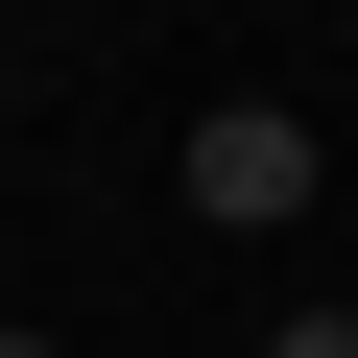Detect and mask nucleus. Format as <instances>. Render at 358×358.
<instances>
[{"label":"nucleus","mask_w":358,"mask_h":358,"mask_svg":"<svg viewBox=\"0 0 358 358\" xmlns=\"http://www.w3.org/2000/svg\"><path fill=\"white\" fill-rule=\"evenodd\" d=\"M192 215H215V239H287V215H334V143H310L287 96H192Z\"/></svg>","instance_id":"f257e3e1"},{"label":"nucleus","mask_w":358,"mask_h":358,"mask_svg":"<svg viewBox=\"0 0 358 358\" xmlns=\"http://www.w3.org/2000/svg\"><path fill=\"white\" fill-rule=\"evenodd\" d=\"M263 358H358V310H287V334H263Z\"/></svg>","instance_id":"f03ea898"},{"label":"nucleus","mask_w":358,"mask_h":358,"mask_svg":"<svg viewBox=\"0 0 358 358\" xmlns=\"http://www.w3.org/2000/svg\"><path fill=\"white\" fill-rule=\"evenodd\" d=\"M0 358H72V334H24V310H0Z\"/></svg>","instance_id":"7ed1b4c3"},{"label":"nucleus","mask_w":358,"mask_h":358,"mask_svg":"<svg viewBox=\"0 0 358 358\" xmlns=\"http://www.w3.org/2000/svg\"><path fill=\"white\" fill-rule=\"evenodd\" d=\"M334 215H358V143H334Z\"/></svg>","instance_id":"20e7f679"}]
</instances>
